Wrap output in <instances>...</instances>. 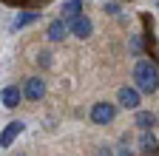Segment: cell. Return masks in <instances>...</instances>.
I'll use <instances>...</instances> for the list:
<instances>
[{"label":"cell","instance_id":"5","mask_svg":"<svg viewBox=\"0 0 159 156\" xmlns=\"http://www.w3.org/2000/svg\"><path fill=\"white\" fill-rule=\"evenodd\" d=\"M23 131H26V122H20V119H17V122H9L6 131L0 133V148H11V142H14Z\"/></svg>","mask_w":159,"mask_h":156},{"label":"cell","instance_id":"13","mask_svg":"<svg viewBox=\"0 0 159 156\" xmlns=\"http://www.w3.org/2000/svg\"><path fill=\"white\" fill-rule=\"evenodd\" d=\"M37 63L43 65V68H48V65H51V54H48V51H40V54H37Z\"/></svg>","mask_w":159,"mask_h":156},{"label":"cell","instance_id":"8","mask_svg":"<svg viewBox=\"0 0 159 156\" xmlns=\"http://www.w3.org/2000/svg\"><path fill=\"white\" fill-rule=\"evenodd\" d=\"M34 20H40V11H23V14H17V17H14V23H11V29H14V31H20V29H26V26H31Z\"/></svg>","mask_w":159,"mask_h":156},{"label":"cell","instance_id":"11","mask_svg":"<svg viewBox=\"0 0 159 156\" xmlns=\"http://www.w3.org/2000/svg\"><path fill=\"white\" fill-rule=\"evenodd\" d=\"M134 125H136V128H142V131H151V128L156 125V116H153L151 111H139V114H136V119H134Z\"/></svg>","mask_w":159,"mask_h":156},{"label":"cell","instance_id":"3","mask_svg":"<svg viewBox=\"0 0 159 156\" xmlns=\"http://www.w3.org/2000/svg\"><path fill=\"white\" fill-rule=\"evenodd\" d=\"M71 31H74V37H80V40H85V37H91V31H94V23L88 20V17H83V14H77L74 20H68L66 23Z\"/></svg>","mask_w":159,"mask_h":156},{"label":"cell","instance_id":"1","mask_svg":"<svg viewBox=\"0 0 159 156\" xmlns=\"http://www.w3.org/2000/svg\"><path fill=\"white\" fill-rule=\"evenodd\" d=\"M134 80H136V91L153 94V91H156V63L139 60V63L134 65Z\"/></svg>","mask_w":159,"mask_h":156},{"label":"cell","instance_id":"4","mask_svg":"<svg viewBox=\"0 0 159 156\" xmlns=\"http://www.w3.org/2000/svg\"><path fill=\"white\" fill-rule=\"evenodd\" d=\"M116 102L122 105V108H139V91L136 88H131V85H125V88H119L116 91Z\"/></svg>","mask_w":159,"mask_h":156},{"label":"cell","instance_id":"14","mask_svg":"<svg viewBox=\"0 0 159 156\" xmlns=\"http://www.w3.org/2000/svg\"><path fill=\"white\" fill-rule=\"evenodd\" d=\"M105 11H108V14H114V17H116V14H119V6H116V3H105Z\"/></svg>","mask_w":159,"mask_h":156},{"label":"cell","instance_id":"15","mask_svg":"<svg viewBox=\"0 0 159 156\" xmlns=\"http://www.w3.org/2000/svg\"><path fill=\"white\" fill-rule=\"evenodd\" d=\"M131 48L139 54V48H142V43H139V37H131Z\"/></svg>","mask_w":159,"mask_h":156},{"label":"cell","instance_id":"10","mask_svg":"<svg viewBox=\"0 0 159 156\" xmlns=\"http://www.w3.org/2000/svg\"><path fill=\"white\" fill-rule=\"evenodd\" d=\"M80 11H83V0H66L63 3V17H60V20H74Z\"/></svg>","mask_w":159,"mask_h":156},{"label":"cell","instance_id":"12","mask_svg":"<svg viewBox=\"0 0 159 156\" xmlns=\"http://www.w3.org/2000/svg\"><path fill=\"white\" fill-rule=\"evenodd\" d=\"M139 150L142 153H156V136L151 131H145L142 136H139Z\"/></svg>","mask_w":159,"mask_h":156},{"label":"cell","instance_id":"6","mask_svg":"<svg viewBox=\"0 0 159 156\" xmlns=\"http://www.w3.org/2000/svg\"><path fill=\"white\" fill-rule=\"evenodd\" d=\"M23 94L29 96L31 102H37L40 96L46 94V80H40V77H31V80H26V88H23Z\"/></svg>","mask_w":159,"mask_h":156},{"label":"cell","instance_id":"16","mask_svg":"<svg viewBox=\"0 0 159 156\" xmlns=\"http://www.w3.org/2000/svg\"><path fill=\"white\" fill-rule=\"evenodd\" d=\"M116 156H134V153H131V148H119V153H116Z\"/></svg>","mask_w":159,"mask_h":156},{"label":"cell","instance_id":"7","mask_svg":"<svg viewBox=\"0 0 159 156\" xmlns=\"http://www.w3.org/2000/svg\"><path fill=\"white\" fill-rule=\"evenodd\" d=\"M20 100H23V91H20L17 85H6V88H3V94H0V102H3L6 108H17V105H20Z\"/></svg>","mask_w":159,"mask_h":156},{"label":"cell","instance_id":"2","mask_svg":"<svg viewBox=\"0 0 159 156\" xmlns=\"http://www.w3.org/2000/svg\"><path fill=\"white\" fill-rule=\"evenodd\" d=\"M114 116H116V108H114L111 102H97V105L91 108V119H94L97 125H108V122H114Z\"/></svg>","mask_w":159,"mask_h":156},{"label":"cell","instance_id":"9","mask_svg":"<svg viewBox=\"0 0 159 156\" xmlns=\"http://www.w3.org/2000/svg\"><path fill=\"white\" fill-rule=\"evenodd\" d=\"M66 34H68V26H66V20H54V23L48 26V40H51V43H60Z\"/></svg>","mask_w":159,"mask_h":156},{"label":"cell","instance_id":"17","mask_svg":"<svg viewBox=\"0 0 159 156\" xmlns=\"http://www.w3.org/2000/svg\"><path fill=\"white\" fill-rule=\"evenodd\" d=\"M97 156H111V150H108V148H99V150H97Z\"/></svg>","mask_w":159,"mask_h":156}]
</instances>
